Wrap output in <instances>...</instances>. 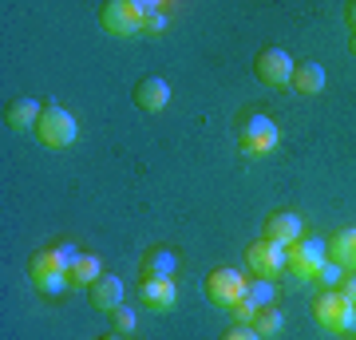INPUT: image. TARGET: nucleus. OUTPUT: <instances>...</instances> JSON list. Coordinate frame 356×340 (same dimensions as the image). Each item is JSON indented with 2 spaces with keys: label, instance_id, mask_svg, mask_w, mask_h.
Instances as JSON below:
<instances>
[{
  "label": "nucleus",
  "instance_id": "obj_28",
  "mask_svg": "<svg viewBox=\"0 0 356 340\" xmlns=\"http://www.w3.org/2000/svg\"><path fill=\"white\" fill-rule=\"evenodd\" d=\"M348 51H353V56H356V36H353V40H348Z\"/></svg>",
  "mask_w": 356,
  "mask_h": 340
},
{
  "label": "nucleus",
  "instance_id": "obj_17",
  "mask_svg": "<svg viewBox=\"0 0 356 340\" xmlns=\"http://www.w3.org/2000/svg\"><path fill=\"white\" fill-rule=\"evenodd\" d=\"M99 277H103V265L95 253H79L76 261H72V269H67V285L72 289H91Z\"/></svg>",
  "mask_w": 356,
  "mask_h": 340
},
{
  "label": "nucleus",
  "instance_id": "obj_5",
  "mask_svg": "<svg viewBox=\"0 0 356 340\" xmlns=\"http://www.w3.org/2000/svg\"><path fill=\"white\" fill-rule=\"evenodd\" d=\"M353 309L356 305L348 297H341L337 289H321L313 297V321L329 332H353Z\"/></svg>",
  "mask_w": 356,
  "mask_h": 340
},
{
  "label": "nucleus",
  "instance_id": "obj_15",
  "mask_svg": "<svg viewBox=\"0 0 356 340\" xmlns=\"http://www.w3.org/2000/svg\"><path fill=\"white\" fill-rule=\"evenodd\" d=\"M40 115H44V107H40L36 99L20 95V99H13L8 107H4V123L13 127V131H36Z\"/></svg>",
  "mask_w": 356,
  "mask_h": 340
},
{
  "label": "nucleus",
  "instance_id": "obj_26",
  "mask_svg": "<svg viewBox=\"0 0 356 340\" xmlns=\"http://www.w3.org/2000/svg\"><path fill=\"white\" fill-rule=\"evenodd\" d=\"M337 293H341V297H348V301L356 305V269H348V273L341 277V285H337Z\"/></svg>",
  "mask_w": 356,
  "mask_h": 340
},
{
  "label": "nucleus",
  "instance_id": "obj_1",
  "mask_svg": "<svg viewBox=\"0 0 356 340\" xmlns=\"http://www.w3.org/2000/svg\"><path fill=\"white\" fill-rule=\"evenodd\" d=\"M67 269H72V261L60 253V245H44V250H36L28 257V277H32V285L40 293H48V297L67 289Z\"/></svg>",
  "mask_w": 356,
  "mask_h": 340
},
{
  "label": "nucleus",
  "instance_id": "obj_10",
  "mask_svg": "<svg viewBox=\"0 0 356 340\" xmlns=\"http://www.w3.org/2000/svg\"><path fill=\"white\" fill-rule=\"evenodd\" d=\"M266 241H273V245H297V241L305 238V218L297 214V210H273V214L266 218V234H261Z\"/></svg>",
  "mask_w": 356,
  "mask_h": 340
},
{
  "label": "nucleus",
  "instance_id": "obj_8",
  "mask_svg": "<svg viewBox=\"0 0 356 340\" xmlns=\"http://www.w3.org/2000/svg\"><path fill=\"white\" fill-rule=\"evenodd\" d=\"M245 285H250V281H245L234 265H222V269H210V277H206V297H210L218 309H229L234 301L245 297Z\"/></svg>",
  "mask_w": 356,
  "mask_h": 340
},
{
  "label": "nucleus",
  "instance_id": "obj_25",
  "mask_svg": "<svg viewBox=\"0 0 356 340\" xmlns=\"http://www.w3.org/2000/svg\"><path fill=\"white\" fill-rule=\"evenodd\" d=\"M222 340H261V337L254 332V325H229L222 332Z\"/></svg>",
  "mask_w": 356,
  "mask_h": 340
},
{
  "label": "nucleus",
  "instance_id": "obj_23",
  "mask_svg": "<svg viewBox=\"0 0 356 340\" xmlns=\"http://www.w3.org/2000/svg\"><path fill=\"white\" fill-rule=\"evenodd\" d=\"M341 277H344V269L337 261H325V265H321V273H317L321 289H337V285H341Z\"/></svg>",
  "mask_w": 356,
  "mask_h": 340
},
{
  "label": "nucleus",
  "instance_id": "obj_22",
  "mask_svg": "<svg viewBox=\"0 0 356 340\" xmlns=\"http://www.w3.org/2000/svg\"><path fill=\"white\" fill-rule=\"evenodd\" d=\"M226 313H229V321H234V325H254V316L261 313V309H257V305L250 301V297H242V301L229 305Z\"/></svg>",
  "mask_w": 356,
  "mask_h": 340
},
{
  "label": "nucleus",
  "instance_id": "obj_20",
  "mask_svg": "<svg viewBox=\"0 0 356 340\" xmlns=\"http://www.w3.org/2000/svg\"><path fill=\"white\" fill-rule=\"evenodd\" d=\"M281 328H285V316L277 313V309H261V313L254 316V332L261 340H269V337H277Z\"/></svg>",
  "mask_w": 356,
  "mask_h": 340
},
{
  "label": "nucleus",
  "instance_id": "obj_16",
  "mask_svg": "<svg viewBox=\"0 0 356 340\" xmlns=\"http://www.w3.org/2000/svg\"><path fill=\"white\" fill-rule=\"evenodd\" d=\"M293 91L297 95H321L325 91V67L313 60L293 63Z\"/></svg>",
  "mask_w": 356,
  "mask_h": 340
},
{
  "label": "nucleus",
  "instance_id": "obj_13",
  "mask_svg": "<svg viewBox=\"0 0 356 340\" xmlns=\"http://www.w3.org/2000/svg\"><path fill=\"white\" fill-rule=\"evenodd\" d=\"M135 103H139L143 111H163L166 103H170V83L163 76H143L135 83Z\"/></svg>",
  "mask_w": 356,
  "mask_h": 340
},
{
  "label": "nucleus",
  "instance_id": "obj_30",
  "mask_svg": "<svg viewBox=\"0 0 356 340\" xmlns=\"http://www.w3.org/2000/svg\"><path fill=\"white\" fill-rule=\"evenodd\" d=\"M353 332H356V309H353Z\"/></svg>",
  "mask_w": 356,
  "mask_h": 340
},
{
  "label": "nucleus",
  "instance_id": "obj_11",
  "mask_svg": "<svg viewBox=\"0 0 356 340\" xmlns=\"http://www.w3.org/2000/svg\"><path fill=\"white\" fill-rule=\"evenodd\" d=\"M175 301H178L175 277H143V285H139V305L143 309L166 313V309H175Z\"/></svg>",
  "mask_w": 356,
  "mask_h": 340
},
{
  "label": "nucleus",
  "instance_id": "obj_27",
  "mask_svg": "<svg viewBox=\"0 0 356 340\" xmlns=\"http://www.w3.org/2000/svg\"><path fill=\"white\" fill-rule=\"evenodd\" d=\"M344 20H348V28H353V36H356V0L344 8Z\"/></svg>",
  "mask_w": 356,
  "mask_h": 340
},
{
  "label": "nucleus",
  "instance_id": "obj_29",
  "mask_svg": "<svg viewBox=\"0 0 356 340\" xmlns=\"http://www.w3.org/2000/svg\"><path fill=\"white\" fill-rule=\"evenodd\" d=\"M95 340H119V337H115V332H111V337H95Z\"/></svg>",
  "mask_w": 356,
  "mask_h": 340
},
{
  "label": "nucleus",
  "instance_id": "obj_19",
  "mask_svg": "<svg viewBox=\"0 0 356 340\" xmlns=\"http://www.w3.org/2000/svg\"><path fill=\"white\" fill-rule=\"evenodd\" d=\"M245 297L257 305V309H273V301H277V285L266 277H254L250 285H245Z\"/></svg>",
  "mask_w": 356,
  "mask_h": 340
},
{
  "label": "nucleus",
  "instance_id": "obj_4",
  "mask_svg": "<svg viewBox=\"0 0 356 340\" xmlns=\"http://www.w3.org/2000/svg\"><path fill=\"white\" fill-rule=\"evenodd\" d=\"M329 261V245L317 238H301L297 245L285 250V273L297 281H317L321 265Z\"/></svg>",
  "mask_w": 356,
  "mask_h": 340
},
{
  "label": "nucleus",
  "instance_id": "obj_3",
  "mask_svg": "<svg viewBox=\"0 0 356 340\" xmlns=\"http://www.w3.org/2000/svg\"><path fill=\"white\" fill-rule=\"evenodd\" d=\"M36 139L48 147V151H64L72 143L79 139V123L76 115L64 111V107H56V103H44V115H40L36 123Z\"/></svg>",
  "mask_w": 356,
  "mask_h": 340
},
{
  "label": "nucleus",
  "instance_id": "obj_12",
  "mask_svg": "<svg viewBox=\"0 0 356 340\" xmlns=\"http://www.w3.org/2000/svg\"><path fill=\"white\" fill-rule=\"evenodd\" d=\"M88 301H91L95 313H115V309L123 305V281L115 277V273H103V277L88 289Z\"/></svg>",
  "mask_w": 356,
  "mask_h": 340
},
{
  "label": "nucleus",
  "instance_id": "obj_21",
  "mask_svg": "<svg viewBox=\"0 0 356 340\" xmlns=\"http://www.w3.org/2000/svg\"><path fill=\"white\" fill-rule=\"evenodd\" d=\"M111 328H115V337H135V328H139V316H135V309L119 305V309L111 313Z\"/></svg>",
  "mask_w": 356,
  "mask_h": 340
},
{
  "label": "nucleus",
  "instance_id": "obj_24",
  "mask_svg": "<svg viewBox=\"0 0 356 340\" xmlns=\"http://www.w3.org/2000/svg\"><path fill=\"white\" fill-rule=\"evenodd\" d=\"M166 28H170V16H166V8H163V13H154V16H147V20H143V32H147V36H163Z\"/></svg>",
  "mask_w": 356,
  "mask_h": 340
},
{
  "label": "nucleus",
  "instance_id": "obj_7",
  "mask_svg": "<svg viewBox=\"0 0 356 340\" xmlns=\"http://www.w3.org/2000/svg\"><path fill=\"white\" fill-rule=\"evenodd\" d=\"M254 76L266 88H289L293 83V56L281 48H261L254 56Z\"/></svg>",
  "mask_w": 356,
  "mask_h": 340
},
{
  "label": "nucleus",
  "instance_id": "obj_18",
  "mask_svg": "<svg viewBox=\"0 0 356 340\" xmlns=\"http://www.w3.org/2000/svg\"><path fill=\"white\" fill-rule=\"evenodd\" d=\"M325 245H329V261H337L344 273L356 269V229H337Z\"/></svg>",
  "mask_w": 356,
  "mask_h": 340
},
{
  "label": "nucleus",
  "instance_id": "obj_9",
  "mask_svg": "<svg viewBox=\"0 0 356 340\" xmlns=\"http://www.w3.org/2000/svg\"><path fill=\"white\" fill-rule=\"evenodd\" d=\"M245 265H250L254 277H266V281L281 277V273H285V245H273V241H266V238L250 241V245H245Z\"/></svg>",
  "mask_w": 356,
  "mask_h": 340
},
{
  "label": "nucleus",
  "instance_id": "obj_2",
  "mask_svg": "<svg viewBox=\"0 0 356 340\" xmlns=\"http://www.w3.org/2000/svg\"><path fill=\"white\" fill-rule=\"evenodd\" d=\"M238 147H242V154H250V159L273 154L277 151V123H273L266 111L245 115L242 123H238Z\"/></svg>",
  "mask_w": 356,
  "mask_h": 340
},
{
  "label": "nucleus",
  "instance_id": "obj_6",
  "mask_svg": "<svg viewBox=\"0 0 356 340\" xmlns=\"http://www.w3.org/2000/svg\"><path fill=\"white\" fill-rule=\"evenodd\" d=\"M99 24H103L107 36H119V40L143 32L139 0H107V4H99Z\"/></svg>",
  "mask_w": 356,
  "mask_h": 340
},
{
  "label": "nucleus",
  "instance_id": "obj_14",
  "mask_svg": "<svg viewBox=\"0 0 356 340\" xmlns=\"http://www.w3.org/2000/svg\"><path fill=\"white\" fill-rule=\"evenodd\" d=\"M143 277H175L178 273V253L170 245H151V250L143 253Z\"/></svg>",
  "mask_w": 356,
  "mask_h": 340
}]
</instances>
